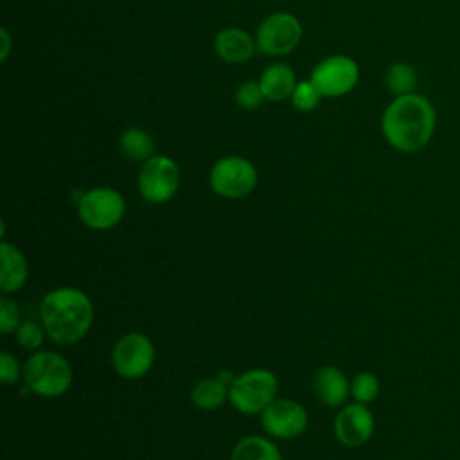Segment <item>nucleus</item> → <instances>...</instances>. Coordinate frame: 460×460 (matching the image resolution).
Instances as JSON below:
<instances>
[{
	"mask_svg": "<svg viewBox=\"0 0 460 460\" xmlns=\"http://www.w3.org/2000/svg\"><path fill=\"white\" fill-rule=\"evenodd\" d=\"M437 128V111L431 101L420 93L397 95L381 115L385 140L401 153L422 151Z\"/></svg>",
	"mask_w": 460,
	"mask_h": 460,
	"instance_id": "1",
	"label": "nucleus"
},
{
	"mask_svg": "<svg viewBox=\"0 0 460 460\" xmlns=\"http://www.w3.org/2000/svg\"><path fill=\"white\" fill-rule=\"evenodd\" d=\"M47 336L58 345L77 343L92 327L93 305L77 288L63 286L49 291L40 305Z\"/></svg>",
	"mask_w": 460,
	"mask_h": 460,
	"instance_id": "2",
	"label": "nucleus"
},
{
	"mask_svg": "<svg viewBox=\"0 0 460 460\" xmlns=\"http://www.w3.org/2000/svg\"><path fill=\"white\" fill-rule=\"evenodd\" d=\"M25 386L40 397H59L72 385V367L58 352L38 350L23 365Z\"/></svg>",
	"mask_w": 460,
	"mask_h": 460,
	"instance_id": "3",
	"label": "nucleus"
},
{
	"mask_svg": "<svg viewBox=\"0 0 460 460\" xmlns=\"http://www.w3.org/2000/svg\"><path fill=\"white\" fill-rule=\"evenodd\" d=\"M279 390L277 376L266 368H252L237 376L228 388L230 404L244 415L262 413Z\"/></svg>",
	"mask_w": 460,
	"mask_h": 460,
	"instance_id": "4",
	"label": "nucleus"
},
{
	"mask_svg": "<svg viewBox=\"0 0 460 460\" xmlns=\"http://www.w3.org/2000/svg\"><path fill=\"white\" fill-rule=\"evenodd\" d=\"M257 169L243 156H223L219 158L208 174L210 189L226 199L246 198L257 187Z\"/></svg>",
	"mask_w": 460,
	"mask_h": 460,
	"instance_id": "5",
	"label": "nucleus"
},
{
	"mask_svg": "<svg viewBox=\"0 0 460 460\" xmlns=\"http://www.w3.org/2000/svg\"><path fill=\"white\" fill-rule=\"evenodd\" d=\"M77 214L84 226L92 230H110L122 221L126 203L115 189L95 187L79 196Z\"/></svg>",
	"mask_w": 460,
	"mask_h": 460,
	"instance_id": "6",
	"label": "nucleus"
},
{
	"mask_svg": "<svg viewBox=\"0 0 460 460\" xmlns=\"http://www.w3.org/2000/svg\"><path fill=\"white\" fill-rule=\"evenodd\" d=\"M140 196L155 205L167 203L180 187V169L176 162L165 155H153L138 171L137 178Z\"/></svg>",
	"mask_w": 460,
	"mask_h": 460,
	"instance_id": "7",
	"label": "nucleus"
},
{
	"mask_svg": "<svg viewBox=\"0 0 460 460\" xmlns=\"http://www.w3.org/2000/svg\"><path fill=\"white\" fill-rule=\"evenodd\" d=\"M311 83L322 97H341L352 92L359 81V66L349 56H329L311 72Z\"/></svg>",
	"mask_w": 460,
	"mask_h": 460,
	"instance_id": "8",
	"label": "nucleus"
},
{
	"mask_svg": "<svg viewBox=\"0 0 460 460\" xmlns=\"http://www.w3.org/2000/svg\"><path fill=\"white\" fill-rule=\"evenodd\" d=\"M302 25L291 13H275L264 18L257 29L255 43L262 54L286 56L298 47Z\"/></svg>",
	"mask_w": 460,
	"mask_h": 460,
	"instance_id": "9",
	"label": "nucleus"
},
{
	"mask_svg": "<svg viewBox=\"0 0 460 460\" xmlns=\"http://www.w3.org/2000/svg\"><path fill=\"white\" fill-rule=\"evenodd\" d=\"M155 363V345L142 332H128L119 338L111 350L115 372L126 379H138L151 370Z\"/></svg>",
	"mask_w": 460,
	"mask_h": 460,
	"instance_id": "10",
	"label": "nucleus"
},
{
	"mask_svg": "<svg viewBox=\"0 0 460 460\" xmlns=\"http://www.w3.org/2000/svg\"><path fill=\"white\" fill-rule=\"evenodd\" d=\"M261 422L273 438H295L307 426V411L293 399H273L261 413Z\"/></svg>",
	"mask_w": 460,
	"mask_h": 460,
	"instance_id": "11",
	"label": "nucleus"
},
{
	"mask_svg": "<svg viewBox=\"0 0 460 460\" xmlns=\"http://www.w3.org/2000/svg\"><path fill=\"white\" fill-rule=\"evenodd\" d=\"M336 438L350 447L363 446L374 433V415L363 402L345 404L334 419Z\"/></svg>",
	"mask_w": 460,
	"mask_h": 460,
	"instance_id": "12",
	"label": "nucleus"
},
{
	"mask_svg": "<svg viewBox=\"0 0 460 460\" xmlns=\"http://www.w3.org/2000/svg\"><path fill=\"white\" fill-rule=\"evenodd\" d=\"M255 41L248 32L239 27H226L217 32L214 40L216 54L230 65L246 63L255 52Z\"/></svg>",
	"mask_w": 460,
	"mask_h": 460,
	"instance_id": "13",
	"label": "nucleus"
},
{
	"mask_svg": "<svg viewBox=\"0 0 460 460\" xmlns=\"http://www.w3.org/2000/svg\"><path fill=\"white\" fill-rule=\"evenodd\" d=\"M313 388L320 401L327 406H341L350 392L347 376L338 367L331 365H323L316 370L313 377Z\"/></svg>",
	"mask_w": 460,
	"mask_h": 460,
	"instance_id": "14",
	"label": "nucleus"
},
{
	"mask_svg": "<svg viewBox=\"0 0 460 460\" xmlns=\"http://www.w3.org/2000/svg\"><path fill=\"white\" fill-rule=\"evenodd\" d=\"M0 289L7 295L18 291L29 275V264L25 255L13 244H0Z\"/></svg>",
	"mask_w": 460,
	"mask_h": 460,
	"instance_id": "15",
	"label": "nucleus"
},
{
	"mask_svg": "<svg viewBox=\"0 0 460 460\" xmlns=\"http://www.w3.org/2000/svg\"><path fill=\"white\" fill-rule=\"evenodd\" d=\"M296 83L293 68L286 63H273L266 66L259 77L264 97L273 102H282L291 97Z\"/></svg>",
	"mask_w": 460,
	"mask_h": 460,
	"instance_id": "16",
	"label": "nucleus"
},
{
	"mask_svg": "<svg viewBox=\"0 0 460 460\" xmlns=\"http://www.w3.org/2000/svg\"><path fill=\"white\" fill-rule=\"evenodd\" d=\"M230 460H282V456L273 440L261 435H250L235 444Z\"/></svg>",
	"mask_w": 460,
	"mask_h": 460,
	"instance_id": "17",
	"label": "nucleus"
},
{
	"mask_svg": "<svg viewBox=\"0 0 460 460\" xmlns=\"http://www.w3.org/2000/svg\"><path fill=\"white\" fill-rule=\"evenodd\" d=\"M228 399V388L219 377H205L196 383L190 392V401L198 410L212 411Z\"/></svg>",
	"mask_w": 460,
	"mask_h": 460,
	"instance_id": "18",
	"label": "nucleus"
},
{
	"mask_svg": "<svg viewBox=\"0 0 460 460\" xmlns=\"http://www.w3.org/2000/svg\"><path fill=\"white\" fill-rule=\"evenodd\" d=\"M119 146H120L122 155L133 162H146L155 153V140L142 128H128L120 135Z\"/></svg>",
	"mask_w": 460,
	"mask_h": 460,
	"instance_id": "19",
	"label": "nucleus"
},
{
	"mask_svg": "<svg viewBox=\"0 0 460 460\" xmlns=\"http://www.w3.org/2000/svg\"><path fill=\"white\" fill-rule=\"evenodd\" d=\"M385 83H386V88L395 97L413 93L415 86H417V72L411 65H408L404 61H397L386 68Z\"/></svg>",
	"mask_w": 460,
	"mask_h": 460,
	"instance_id": "20",
	"label": "nucleus"
},
{
	"mask_svg": "<svg viewBox=\"0 0 460 460\" xmlns=\"http://www.w3.org/2000/svg\"><path fill=\"white\" fill-rule=\"evenodd\" d=\"M379 394V379L372 372H359L350 381V395L358 402H372Z\"/></svg>",
	"mask_w": 460,
	"mask_h": 460,
	"instance_id": "21",
	"label": "nucleus"
},
{
	"mask_svg": "<svg viewBox=\"0 0 460 460\" xmlns=\"http://www.w3.org/2000/svg\"><path fill=\"white\" fill-rule=\"evenodd\" d=\"M289 99L298 111H311L320 104L322 95L316 90V86L311 83V79H305V81L296 83Z\"/></svg>",
	"mask_w": 460,
	"mask_h": 460,
	"instance_id": "22",
	"label": "nucleus"
},
{
	"mask_svg": "<svg viewBox=\"0 0 460 460\" xmlns=\"http://www.w3.org/2000/svg\"><path fill=\"white\" fill-rule=\"evenodd\" d=\"M235 102L243 110H255L264 102V93L259 81H244L235 90Z\"/></svg>",
	"mask_w": 460,
	"mask_h": 460,
	"instance_id": "23",
	"label": "nucleus"
},
{
	"mask_svg": "<svg viewBox=\"0 0 460 460\" xmlns=\"http://www.w3.org/2000/svg\"><path fill=\"white\" fill-rule=\"evenodd\" d=\"M14 332L18 343L27 350H38L43 343V336L47 334L45 329L34 322H22Z\"/></svg>",
	"mask_w": 460,
	"mask_h": 460,
	"instance_id": "24",
	"label": "nucleus"
},
{
	"mask_svg": "<svg viewBox=\"0 0 460 460\" xmlns=\"http://www.w3.org/2000/svg\"><path fill=\"white\" fill-rule=\"evenodd\" d=\"M20 323L22 322H20L18 305L9 296L4 295L0 298V331H2V334H9V332L16 331Z\"/></svg>",
	"mask_w": 460,
	"mask_h": 460,
	"instance_id": "25",
	"label": "nucleus"
},
{
	"mask_svg": "<svg viewBox=\"0 0 460 460\" xmlns=\"http://www.w3.org/2000/svg\"><path fill=\"white\" fill-rule=\"evenodd\" d=\"M20 374H23V367H20L18 359L11 352L4 350L0 354V377H2V383L4 385H14L18 381Z\"/></svg>",
	"mask_w": 460,
	"mask_h": 460,
	"instance_id": "26",
	"label": "nucleus"
},
{
	"mask_svg": "<svg viewBox=\"0 0 460 460\" xmlns=\"http://www.w3.org/2000/svg\"><path fill=\"white\" fill-rule=\"evenodd\" d=\"M0 36H2V52H0V61H5V59L9 58V52H11V36H9V31H7L5 27H2Z\"/></svg>",
	"mask_w": 460,
	"mask_h": 460,
	"instance_id": "27",
	"label": "nucleus"
}]
</instances>
